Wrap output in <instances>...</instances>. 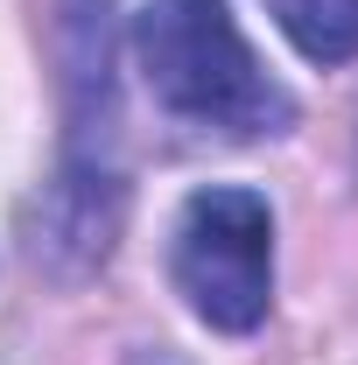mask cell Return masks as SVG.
<instances>
[{
  "label": "cell",
  "instance_id": "cell-1",
  "mask_svg": "<svg viewBox=\"0 0 358 365\" xmlns=\"http://www.w3.org/2000/svg\"><path fill=\"white\" fill-rule=\"evenodd\" d=\"M134 56L155 106L225 134L288 127V91L260 71L225 0H148L134 21Z\"/></svg>",
  "mask_w": 358,
  "mask_h": 365
},
{
  "label": "cell",
  "instance_id": "cell-2",
  "mask_svg": "<svg viewBox=\"0 0 358 365\" xmlns=\"http://www.w3.org/2000/svg\"><path fill=\"white\" fill-rule=\"evenodd\" d=\"M169 267L176 288L190 295V309L211 323V330H253L267 317L274 295V211L267 197L218 182V190H197L176 218V246H169Z\"/></svg>",
  "mask_w": 358,
  "mask_h": 365
},
{
  "label": "cell",
  "instance_id": "cell-3",
  "mask_svg": "<svg viewBox=\"0 0 358 365\" xmlns=\"http://www.w3.org/2000/svg\"><path fill=\"white\" fill-rule=\"evenodd\" d=\"M267 14L310 63H352L358 56V0H267Z\"/></svg>",
  "mask_w": 358,
  "mask_h": 365
}]
</instances>
